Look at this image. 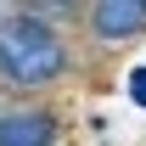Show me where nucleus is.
<instances>
[{
    "instance_id": "1",
    "label": "nucleus",
    "mask_w": 146,
    "mask_h": 146,
    "mask_svg": "<svg viewBox=\"0 0 146 146\" xmlns=\"http://www.w3.org/2000/svg\"><path fill=\"white\" fill-rule=\"evenodd\" d=\"M68 68L62 39L45 28L39 17H6L0 23V73L17 84H45Z\"/></svg>"
},
{
    "instance_id": "2",
    "label": "nucleus",
    "mask_w": 146,
    "mask_h": 146,
    "mask_svg": "<svg viewBox=\"0 0 146 146\" xmlns=\"http://www.w3.org/2000/svg\"><path fill=\"white\" fill-rule=\"evenodd\" d=\"M146 28V0H101L96 6V34L101 39H124Z\"/></svg>"
},
{
    "instance_id": "3",
    "label": "nucleus",
    "mask_w": 146,
    "mask_h": 146,
    "mask_svg": "<svg viewBox=\"0 0 146 146\" xmlns=\"http://www.w3.org/2000/svg\"><path fill=\"white\" fill-rule=\"evenodd\" d=\"M56 124L51 112H11V118H0V146H51Z\"/></svg>"
},
{
    "instance_id": "4",
    "label": "nucleus",
    "mask_w": 146,
    "mask_h": 146,
    "mask_svg": "<svg viewBox=\"0 0 146 146\" xmlns=\"http://www.w3.org/2000/svg\"><path fill=\"white\" fill-rule=\"evenodd\" d=\"M129 96L146 107V68H135V73H129Z\"/></svg>"
}]
</instances>
